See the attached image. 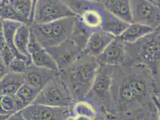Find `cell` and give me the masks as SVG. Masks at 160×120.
<instances>
[{
	"mask_svg": "<svg viewBox=\"0 0 160 120\" xmlns=\"http://www.w3.org/2000/svg\"><path fill=\"white\" fill-rule=\"evenodd\" d=\"M99 66L97 60L85 53L70 67L59 72L75 101L84 100L92 88Z\"/></svg>",
	"mask_w": 160,
	"mask_h": 120,
	"instance_id": "1",
	"label": "cell"
},
{
	"mask_svg": "<svg viewBox=\"0 0 160 120\" xmlns=\"http://www.w3.org/2000/svg\"><path fill=\"white\" fill-rule=\"evenodd\" d=\"M74 17L62 18L44 24H31L30 31L36 40L46 49L58 46L71 39Z\"/></svg>",
	"mask_w": 160,
	"mask_h": 120,
	"instance_id": "2",
	"label": "cell"
},
{
	"mask_svg": "<svg viewBox=\"0 0 160 120\" xmlns=\"http://www.w3.org/2000/svg\"><path fill=\"white\" fill-rule=\"evenodd\" d=\"M75 102L69 88L59 74L40 91L32 104L62 107H72Z\"/></svg>",
	"mask_w": 160,
	"mask_h": 120,
	"instance_id": "3",
	"label": "cell"
},
{
	"mask_svg": "<svg viewBox=\"0 0 160 120\" xmlns=\"http://www.w3.org/2000/svg\"><path fill=\"white\" fill-rule=\"evenodd\" d=\"M136 43L139 45L136 58L156 76L160 68V27Z\"/></svg>",
	"mask_w": 160,
	"mask_h": 120,
	"instance_id": "4",
	"label": "cell"
},
{
	"mask_svg": "<svg viewBox=\"0 0 160 120\" xmlns=\"http://www.w3.org/2000/svg\"><path fill=\"white\" fill-rule=\"evenodd\" d=\"M75 14L62 0H38L35 8L33 24H44Z\"/></svg>",
	"mask_w": 160,
	"mask_h": 120,
	"instance_id": "5",
	"label": "cell"
},
{
	"mask_svg": "<svg viewBox=\"0 0 160 120\" xmlns=\"http://www.w3.org/2000/svg\"><path fill=\"white\" fill-rule=\"evenodd\" d=\"M56 62L59 72L65 70L85 55L84 49L71 39L59 46L46 49Z\"/></svg>",
	"mask_w": 160,
	"mask_h": 120,
	"instance_id": "6",
	"label": "cell"
},
{
	"mask_svg": "<svg viewBox=\"0 0 160 120\" xmlns=\"http://www.w3.org/2000/svg\"><path fill=\"white\" fill-rule=\"evenodd\" d=\"M72 107H52L32 104L20 111L26 120H66L72 115Z\"/></svg>",
	"mask_w": 160,
	"mask_h": 120,
	"instance_id": "7",
	"label": "cell"
},
{
	"mask_svg": "<svg viewBox=\"0 0 160 120\" xmlns=\"http://www.w3.org/2000/svg\"><path fill=\"white\" fill-rule=\"evenodd\" d=\"M132 22L140 23L154 30L160 27V9L146 0H130Z\"/></svg>",
	"mask_w": 160,
	"mask_h": 120,
	"instance_id": "8",
	"label": "cell"
},
{
	"mask_svg": "<svg viewBox=\"0 0 160 120\" xmlns=\"http://www.w3.org/2000/svg\"><path fill=\"white\" fill-rule=\"evenodd\" d=\"M148 91L146 81L139 76L128 75L122 79L119 88V99L123 104L140 101Z\"/></svg>",
	"mask_w": 160,
	"mask_h": 120,
	"instance_id": "9",
	"label": "cell"
},
{
	"mask_svg": "<svg viewBox=\"0 0 160 120\" xmlns=\"http://www.w3.org/2000/svg\"><path fill=\"white\" fill-rule=\"evenodd\" d=\"M114 68V66L99 64L92 88L85 99L92 96H96L99 99L107 97L110 93L112 85Z\"/></svg>",
	"mask_w": 160,
	"mask_h": 120,
	"instance_id": "10",
	"label": "cell"
},
{
	"mask_svg": "<svg viewBox=\"0 0 160 120\" xmlns=\"http://www.w3.org/2000/svg\"><path fill=\"white\" fill-rule=\"evenodd\" d=\"M127 58L125 43L115 37L96 60L99 64L116 67L124 64Z\"/></svg>",
	"mask_w": 160,
	"mask_h": 120,
	"instance_id": "11",
	"label": "cell"
},
{
	"mask_svg": "<svg viewBox=\"0 0 160 120\" xmlns=\"http://www.w3.org/2000/svg\"><path fill=\"white\" fill-rule=\"evenodd\" d=\"M28 53L32 64L35 66L52 69L59 72L58 67L53 57L47 49L38 42L31 32L28 45Z\"/></svg>",
	"mask_w": 160,
	"mask_h": 120,
	"instance_id": "12",
	"label": "cell"
},
{
	"mask_svg": "<svg viewBox=\"0 0 160 120\" xmlns=\"http://www.w3.org/2000/svg\"><path fill=\"white\" fill-rule=\"evenodd\" d=\"M59 75V72L52 69L37 67L33 64L24 74L25 82L41 91L48 82Z\"/></svg>",
	"mask_w": 160,
	"mask_h": 120,
	"instance_id": "13",
	"label": "cell"
},
{
	"mask_svg": "<svg viewBox=\"0 0 160 120\" xmlns=\"http://www.w3.org/2000/svg\"><path fill=\"white\" fill-rule=\"evenodd\" d=\"M115 38L113 35L102 29L94 31L87 40L84 50V52L88 56L96 59Z\"/></svg>",
	"mask_w": 160,
	"mask_h": 120,
	"instance_id": "14",
	"label": "cell"
},
{
	"mask_svg": "<svg viewBox=\"0 0 160 120\" xmlns=\"http://www.w3.org/2000/svg\"><path fill=\"white\" fill-rule=\"evenodd\" d=\"M105 10L113 16L128 23H132L130 0H100Z\"/></svg>",
	"mask_w": 160,
	"mask_h": 120,
	"instance_id": "15",
	"label": "cell"
},
{
	"mask_svg": "<svg viewBox=\"0 0 160 120\" xmlns=\"http://www.w3.org/2000/svg\"><path fill=\"white\" fill-rule=\"evenodd\" d=\"M154 30L152 27L146 25L132 22L118 38L125 44L132 45L152 33Z\"/></svg>",
	"mask_w": 160,
	"mask_h": 120,
	"instance_id": "16",
	"label": "cell"
},
{
	"mask_svg": "<svg viewBox=\"0 0 160 120\" xmlns=\"http://www.w3.org/2000/svg\"><path fill=\"white\" fill-rule=\"evenodd\" d=\"M24 82V74L8 72L0 79V96L15 95Z\"/></svg>",
	"mask_w": 160,
	"mask_h": 120,
	"instance_id": "17",
	"label": "cell"
},
{
	"mask_svg": "<svg viewBox=\"0 0 160 120\" xmlns=\"http://www.w3.org/2000/svg\"><path fill=\"white\" fill-rule=\"evenodd\" d=\"M130 24L113 16L106 10L105 22L102 29L107 33L113 35L115 37H118Z\"/></svg>",
	"mask_w": 160,
	"mask_h": 120,
	"instance_id": "18",
	"label": "cell"
},
{
	"mask_svg": "<svg viewBox=\"0 0 160 120\" xmlns=\"http://www.w3.org/2000/svg\"><path fill=\"white\" fill-rule=\"evenodd\" d=\"M30 24H22L18 29L14 38V45L20 53L30 56L28 53V45L30 40Z\"/></svg>",
	"mask_w": 160,
	"mask_h": 120,
	"instance_id": "19",
	"label": "cell"
},
{
	"mask_svg": "<svg viewBox=\"0 0 160 120\" xmlns=\"http://www.w3.org/2000/svg\"><path fill=\"white\" fill-rule=\"evenodd\" d=\"M23 109L22 103L16 95L0 96V113L11 115Z\"/></svg>",
	"mask_w": 160,
	"mask_h": 120,
	"instance_id": "20",
	"label": "cell"
},
{
	"mask_svg": "<svg viewBox=\"0 0 160 120\" xmlns=\"http://www.w3.org/2000/svg\"><path fill=\"white\" fill-rule=\"evenodd\" d=\"M40 92L37 89L24 82L15 95L22 103L23 108H25L32 104Z\"/></svg>",
	"mask_w": 160,
	"mask_h": 120,
	"instance_id": "21",
	"label": "cell"
},
{
	"mask_svg": "<svg viewBox=\"0 0 160 120\" xmlns=\"http://www.w3.org/2000/svg\"><path fill=\"white\" fill-rule=\"evenodd\" d=\"M0 17L2 20H13L24 24H31L28 19L19 14L13 8L2 0H1L0 4Z\"/></svg>",
	"mask_w": 160,
	"mask_h": 120,
	"instance_id": "22",
	"label": "cell"
},
{
	"mask_svg": "<svg viewBox=\"0 0 160 120\" xmlns=\"http://www.w3.org/2000/svg\"><path fill=\"white\" fill-rule=\"evenodd\" d=\"M71 112L72 116H85L94 119L96 116V112L92 103L86 100L75 101L71 107Z\"/></svg>",
	"mask_w": 160,
	"mask_h": 120,
	"instance_id": "23",
	"label": "cell"
},
{
	"mask_svg": "<svg viewBox=\"0 0 160 120\" xmlns=\"http://www.w3.org/2000/svg\"><path fill=\"white\" fill-rule=\"evenodd\" d=\"M32 64V62L30 56L22 55L16 57L7 67L9 72L25 74Z\"/></svg>",
	"mask_w": 160,
	"mask_h": 120,
	"instance_id": "24",
	"label": "cell"
},
{
	"mask_svg": "<svg viewBox=\"0 0 160 120\" xmlns=\"http://www.w3.org/2000/svg\"><path fill=\"white\" fill-rule=\"evenodd\" d=\"M22 24L10 20H3L2 31L5 39L7 41V45L15 51H18L14 45V38L18 29Z\"/></svg>",
	"mask_w": 160,
	"mask_h": 120,
	"instance_id": "25",
	"label": "cell"
},
{
	"mask_svg": "<svg viewBox=\"0 0 160 120\" xmlns=\"http://www.w3.org/2000/svg\"><path fill=\"white\" fill-rule=\"evenodd\" d=\"M8 5L29 20L32 13V0H2ZM30 21V20H29Z\"/></svg>",
	"mask_w": 160,
	"mask_h": 120,
	"instance_id": "26",
	"label": "cell"
},
{
	"mask_svg": "<svg viewBox=\"0 0 160 120\" xmlns=\"http://www.w3.org/2000/svg\"><path fill=\"white\" fill-rule=\"evenodd\" d=\"M0 53L7 67L16 57H20L24 55L20 53L18 51L13 50L8 45H7L1 51H0Z\"/></svg>",
	"mask_w": 160,
	"mask_h": 120,
	"instance_id": "27",
	"label": "cell"
},
{
	"mask_svg": "<svg viewBox=\"0 0 160 120\" xmlns=\"http://www.w3.org/2000/svg\"><path fill=\"white\" fill-rule=\"evenodd\" d=\"M9 72L8 67L6 65L0 53V79H1L6 74Z\"/></svg>",
	"mask_w": 160,
	"mask_h": 120,
	"instance_id": "28",
	"label": "cell"
},
{
	"mask_svg": "<svg viewBox=\"0 0 160 120\" xmlns=\"http://www.w3.org/2000/svg\"><path fill=\"white\" fill-rule=\"evenodd\" d=\"M7 120H26L25 118L23 117L22 114L19 111L18 112L13 113L11 115Z\"/></svg>",
	"mask_w": 160,
	"mask_h": 120,
	"instance_id": "29",
	"label": "cell"
},
{
	"mask_svg": "<svg viewBox=\"0 0 160 120\" xmlns=\"http://www.w3.org/2000/svg\"><path fill=\"white\" fill-rule=\"evenodd\" d=\"M7 45V41L5 39L3 31H0V51H1Z\"/></svg>",
	"mask_w": 160,
	"mask_h": 120,
	"instance_id": "30",
	"label": "cell"
},
{
	"mask_svg": "<svg viewBox=\"0 0 160 120\" xmlns=\"http://www.w3.org/2000/svg\"><path fill=\"white\" fill-rule=\"evenodd\" d=\"M152 101H153L154 106L155 107L157 112L158 120H160V104L158 101V100H157L155 96H153V98H152Z\"/></svg>",
	"mask_w": 160,
	"mask_h": 120,
	"instance_id": "31",
	"label": "cell"
},
{
	"mask_svg": "<svg viewBox=\"0 0 160 120\" xmlns=\"http://www.w3.org/2000/svg\"><path fill=\"white\" fill-rule=\"evenodd\" d=\"M38 0H32V13L31 14V16L29 18V20H30V23L32 24L33 21V16H34V12H35V6L36 4L37 3Z\"/></svg>",
	"mask_w": 160,
	"mask_h": 120,
	"instance_id": "32",
	"label": "cell"
},
{
	"mask_svg": "<svg viewBox=\"0 0 160 120\" xmlns=\"http://www.w3.org/2000/svg\"><path fill=\"white\" fill-rule=\"evenodd\" d=\"M73 120H94V118L85 117V116H81V115H77V116H73Z\"/></svg>",
	"mask_w": 160,
	"mask_h": 120,
	"instance_id": "33",
	"label": "cell"
},
{
	"mask_svg": "<svg viewBox=\"0 0 160 120\" xmlns=\"http://www.w3.org/2000/svg\"><path fill=\"white\" fill-rule=\"evenodd\" d=\"M154 6L158 7L160 9V0H146Z\"/></svg>",
	"mask_w": 160,
	"mask_h": 120,
	"instance_id": "34",
	"label": "cell"
},
{
	"mask_svg": "<svg viewBox=\"0 0 160 120\" xmlns=\"http://www.w3.org/2000/svg\"><path fill=\"white\" fill-rule=\"evenodd\" d=\"M145 120H158V114H157V115H156L155 113H153L152 115V116H150L148 118H147V119Z\"/></svg>",
	"mask_w": 160,
	"mask_h": 120,
	"instance_id": "35",
	"label": "cell"
},
{
	"mask_svg": "<svg viewBox=\"0 0 160 120\" xmlns=\"http://www.w3.org/2000/svg\"><path fill=\"white\" fill-rule=\"evenodd\" d=\"M10 115L0 113V120H7Z\"/></svg>",
	"mask_w": 160,
	"mask_h": 120,
	"instance_id": "36",
	"label": "cell"
},
{
	"mask_svg": "<svg viewBox=\"0 0 160 120\" xmlns=\"http://www.w3.org/2000/svg\"><path fill=\"white\" fill-rule=\"evenodd\" d=\"M2 27H3V20L0 17V31H2Z\"/></svg>",
	"mask_w": 160,
	"mask_h": 120,
	"instance_id": "37",
	"label": "cell"
},
{
	"mask_svg": "<svg viewBox=\"0 0 160 120\" xmlns=\"http://www.w3.org/2000/svg\"><path fill=\"white\" fill-rule=\"evenodd\" d=\"M157 100H158V101L159 102V103L160 104V93L158 94L157 95H155Z\"/></svg>",
	"mask_w": 160,
	"mask_h": 120,
	"instance_id": "38",
	"label": "cell"
},
{
	"mask_svg": "<svg viewBox=\"0 0 160 120\" xmlns=\"http://www.w3.org/2000/svg\"><path fill=\"white\" fill-rule=\"evenodd\" d=\"M66 120H73V116L71 115L69 117H68Z\"/></svg>",
	"mask_w": 160,
	"mask_h": 120,
	"instance_id": "39",
	"label": "cell"
},
{
	"mask_svg": "<svg viewBox=\"0 0 160 120\" xmlns=\"http://www.w3.org/2000/svg\"></svg>",
	"mask_w": 160,
	"mask_h": 120,
	"instance_id": "40",
	"label": "cell"
}]
</instances>
